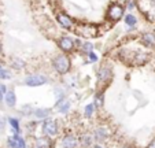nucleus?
Segmentation results:
<instances>
[{"label":"nucleus","mask_w":155,"mask_h":148,"mask_svg":"<svg viewBox=\"0 0 155 148\" xmlns=\"http://www.w3.org/2000/svg\"><path fill=\"white\" fill-rule=\"evenodd\" d=\"M4 55V49H3V43L0 41V58H3Z\"/></svg>","instance_id":"nucleus-32"},{"label":"nucleus","mask_w":155,"mask_h":148,"mask_svg":"<svg viewBox=\"0 0 155 148\" xmlns=\"http://www.w3.org/2000/svg\"><path fill=\"white\" fill-rule=\"evenodd\" d=\"M33 148H40V147H33Z\"/></svg>","instance_id":"nucleus-38"},{"label":"nucleus","mask_w":155,"mask_h":148,"mask_svg":"<svg viewBox=\"0 0 155 148\" xmlns=\"http://www.w3.org/2000/svg\"><path fill=\"white\" fill-rule=\"evenodd\" d=\"M2 67H3V64H2V63H0V69H2Z\"/></svg>","instance_id":"nucleus-37"},{"label":"nucleus","mask_w":155,"mask_h":148,"mask_svg":"<svg viewBox=\"0 0 155 148\" xmlns=\"http://www.w3.org/2000/svg\"><path fill=\"white\" fill-rule=\"evenodd\" d=\"M78 140H80V148H92V145L95 144V140L91 130L81 132L78 134Z\"/></svg>","instance_id":"nucleus-13"},{"label":"nucleus","mask_w":155,"mask_h":148,"mask_svg":"<svg viewBox=\"0 0 155 148\" xmlns=\"http://www.w3.org/2000/svg\"><path fill=\"white\" fill-rule=\"evenodd\" d=\"M122 21H124V25L128 28L129 32H132V30H135L136 28H137L139 19H137V17H136L133 12H125Z\"/></svg>","instance_id":"nucleus-18"},{"label":"nucleus","mask_w":155,"mask_h":148,"mask_svg":"<svg viewBox=\"0 0 155 148\" xmlns=\"http://www.w3.org/2000/svg\"><path fill=\"white\" fill-rule=\"evenodd\" d=\"M71 67H73V62H71L70 55L59 52L56 55H54V58L51 59V69L59 77L68 76L71 71Z\"/></svg>","instance_id":"nucleus-2"},{"label":"nucleus","mask_w":155,"mask_h":148,"mask_svg":"<svg viewBox=\"0 0 155 148\" xmlns=\"http://www.w3.org/2000/svg\"><path fill=\"white\" fill-rule=\"evenodd\" d=\"M114 78V67L108 61L100 63V66L96 69V84L97 92H104V89L113 82Z\"/></svg>","instance_id":"nucleus-1"},{"label":"nucleus","mask_w":155,"mask_h":148,"mask_svg":"<svg viewBox=\"0 0 155 148\" xmlns=\"http://www.w3.org/2000/svg\"><path fill=\"white\" fill-rule=\"evenodd\" d=\"M96 110H97V108L95 107L94 103H92V102L88 103V104L84 107V117L87 119H92V118H94V115H95V113H96Z\"/></svg>","instance_id":"nucleus-21"},{"label":"nucleus","mask_w":155,"mask_h":148,"mask_svg":"<svg viewBox=\"0 0 155 148\" xmlns=\"http://www.w3.org/2000/svg\"><path fill=\"white\" fill-rule=\"evenodd\" d=\"M117 2H120V3H122V4H125L126 2H129V0H117Z\"/></svg>","instance_id":"nucleus-36"},{"label":"nucleus","mask_w":155,"mask_h":148,"mask_svg":"<svg viewBox=\"0 0 155 148\" xmlns=\"http://www.w3.org/2000/svg\"><path fill=\"white\" fill-rule=\"evenodd\" d=\"M25 87H29V88H38V87H43V85H47L50 82V77L44 73H30L28 76L24 77L22 80Z\"/></svg>","instance_id":"nucleus-7"},{"label":"nucleus","mask_w":155,"mask_h":148,"mask_svg":"<svg viewBox=\"0 0 155 148\" xmlns=\"http://www.w3.org/2000/svg\"><path fill=\"white\" fill-rule=\"evenodd\" d=\"M92 148H106L103 144H99V143H95L94 145H92Z\"/></svg>","instance_id":"nucleus-34"},{"label":"nucleus","mask_w":155,"mask_h":148,"mask_svg":"<svg viewBox=\"0 0 155 148\" xmlns=\"http://www.w3.org/2000/svg\"><path fill=\"white\" fill-rule=\"evenodd\" d=\"M125 12H126L125 4H122V3H120V2H117V0H114V2H111V3L107 6V8H106L104 19H106L107 23L114 25V23H118L120 21H122Z\"/></svg>","instance_id":"nucleus-4"},{"label":"nucleus","mask_w":155,"mask_h":148,"mask_svg":"<svg viewBox=\"0 0 155 148\" xmlns=\"http://www.w3.org/2000/svg\"><path fill=\"white\" fill-rule=\"evenodd\" d=\"M52 115V110L51 108H45V107H35L33 108V114L32 117L37 121H43L45 118H50Z\"/></svg>","instance_id":"nucleus-19"},{"label":"nucleus","mask_w":155,"mask_h":148,"mask_svg":"<svg viewBox=\"0 0 155 148\" xmlns=\"http://www.w3.org/2000/svg\"><path fill=\"white\" fill-rule=\"evenodd\" d=\"M146 148H155V139H154V140H151V141L148 143V145H147Z\"/></svg>","instance_id":"nucleus-31"},{"label":"nucleus","mask_w":155,"mask_h":148,"mask_svg":"<svg viewBox=\"0 0 155 148\" xmlns=\"http://www.w3.org/2000/svg\"><path fill=\"white\" fill-rule=\"evenodd\" d=\"M139 43L144 48L154 49L155 48V32H143L139 36Z\"/></svg>","instance_id":"nucleus-12"},{"label":"nucleus","mask_w":155,"mask_h":148,"mask_svg":"<svg viewBox=\"0 0 155 148\" xmlns=\"http://www.w3.org/2000/svg\"><path fill=\"white\" fill-rule=\"evenodd\" d=\"M55 21L62 29L68 30V32H73L74 26H76V23H77L76 19L71 15H69L68 12H64V11H56Z\"/></svg>","instance_id":"nucleus-8"},{"label":"nucleus","mask_w":155,"mask_h":148,"mask_svg":"<svg viewBox=\"0 0 155 148\" xmlns=\"http://www.w3.org/2000/svg\"><path fill=\"white\" fill-rule=\"evenodd\" d=\"M7 89H8V87H7L6 84H0V104L3 103V99H4V93L7 92Z\"/></svg>","instance_id":"nucleus-30"},{"label":"nucleus","mask_w":155,"mask_h":148,"mask_svg":"<svg viewBox=\"0 0 155 148\" xmlns=\"http://www.w3.org/2000/svg\"><path fill=\"white\" fill-rule=\"evenodd\" d=\"M12 78V70L2 67L0 69V81H8Z\"/></svg>","instance_id":"nucleus-25"},{"label":"nucleus","mask_w":155,"mask_h":148,"mask_svg":"<svg viewBox=\"0 0 155 148\" xmlns=\"http://www.w3.org/2000/svg\"><path fill=\"white\" fill-rule=\"evenodd\" d=\"M26 66H28L26 61L19 58V56H12L8 61V69L14 70V71H24L26 69Z\"/></svg>","instance_id":"nucleus-16"},{"label":"nucleus","mask_w":155,"mask_h":148,"mask_svg":"<svg viewBox=\"0 0 155 148\" xmlns=\"http://www.w3.org/2000/svg\"><path fill=\"white\" fill-rule=\"evenodd\" d=\"M7 123H8V126H10L12 133H21V132H22L21 121H19V118H17V117H7Z\"/></svg>","instance_id":"nucleus-20"},{"label":"nucleus","mask_w":155,"mask_h":148,"mask_svg":"<svg viewBox=\"0 0 155 148\" xmlns=\"http://www.w3.org/2000/svg\"><path fill=\"white\" fill-rule=\"evenodd\" d=\"M7 126H8V123H7V117L4 115L3 111H0V132L6 130Z\"/></svg>","instance_id":"nucleus-29"},{"label":"nucleus","mask_w":155,"mask_h":148,"mask_svg":"<svg viewBox=\"0 0 155 148\" xmlns=\"http://www.w3.org/2000/svg\"><path fill=\"white\" fill-rule=\"evenodd\" d=\"M91 132H92V136H94L95 143H99V144H106L113 136L111 129L108 128V126H106V125L95 126L94 130H91Z\"/></svg>","instance_id":"nucleus-9"},{"label":"nucleus","mask_w":155,"mask_h":148,"mask_svg":"<svg viewBox=\"0 0 155 148\" xmlns=\"http://www.w3.org/2000/svg\"><path fill=\"white\" fill-rule=\"evenodd\" d=\"M118 148H136L135 145H132V144H124V145H120Z\"/></svg>","instance_id":"nucleus-33"},{"label":"nucleus","mask_w":155,"mask_h":148,"mask_svg":"<svg viewBox=\"0 0 155 148\" xmlns=\"http://www.w3.org/2000/svg\"><path fill=\"white\" fill-rule=\"evenodd\" d=\"M56 43V47L61 52L66 54V55H73L74 52L77 51L76 48V43H74V38L71 36H68V35H61L56 37L55 40Z\"/></svg>","instance_id":"nucleus-6"},{"label":"nucleus","mask_w":155,"mask_h":148,"mask_svg":"<svg viewBox=\"0 0 155 148\" xmlns=\"http://www.w3.org/2000/svg\"><path fill=\"white\" fill-rule=\"evenodd\" d=\"M7 148H28L26 139L21 133H12L6 140Z\"/></svg>","instance_id":"nucleus-11"},{"label":"nucleus","mask_w":155,"mask_h":148,"mask_svg":"<svg viewBox=\"0 0 155 148\" xmlns=\"http://www.w3.org/2000/svg\"><path fill=\"white\" fill-rule=\"evenodd\" d=\"M33 106L32 104H24L22 107H21V115H24V117H32V114H33Z\"/></svg>","instance_id":"nucleus-26"},{"label":"nucleus","mask_w":155,"mask_h":148,"mask_svg":"<svg viewBox=\"0 0 155 148\" xmlns=\"http://www.w3.org/2000/svg\"><path fill=\"white\" fill-rule=\"evenodd\" d=\"M92 103L95 104L96 108H102L103 106H104V92H96Z\"/></svg>","instance_id":"nucleus-24"},{"label":"nucleus","mask_w":155,"mask_h":148,"mask_svg":"<svg viewBox=\"0 0 155 148\" xmlns=\"http://www.w3.org/2000/svg\"><path fill=\"white\" fill-rule=\"evenodd\" d=\"M59 147L61 148H80L78 134L73 132H66L61 136L59 140Z\"/></svg>","instance_id":"nucleus-10"},{"label":"nucleus","mask_w":155,"mask_h":148,"mask_svg":"<svg viewBox=\"0 0 155 148\" xmlns=\"http://www.w3.org/2000/svg\"><path fill=\"white\" fill-rule=\"evenodd\" d=\"M3 103L6 104L7 108H15L18 104V99H17V93H15V90L12 89H7V92L4 93V99H3Z\"/></svg>","instance_id":"nucleus-17"},{"label":"nucleus","mask_w":155,"mask_h":148,"mask_svg":"<svg viewBox=\"0 0 155 148\" xmlns=\"http://www.w3.org/2000/svg\"><path fill=\"white\" fill-rule=\"evenodd\" d=\"M54 95H55L56 100L64 97V96H66V88L64 87H55V89H54Z\"/></svg>","instance_id":"nucleus-27"},{"label":"nucleus","mask_w":155,"mask_h":148,"mask_svg":"<svg viewBox=\"0 0 155 148\" xmlns=\"http://www.w3.org/2000/svg\"><path fill=\"white\" fill-rule=\"evenodd\" d=\"M150 4H151V8L155 10V0H150Z\"/></svg>","instance_id":"nucleus-35"},{"label":"nucleus","mask_w":155,"mask_h":148,"mask_svg":"<svg viewBox=\"0 0 155 148\" xmlns=\"http://www.w3.org/2000/svg\"><path fill=\"white\" fill-rule=\"evenodd\" d=\"M85 56H87V63H96V62H99V56H97V54L95 51L88 52Z\"/></svg>","instance_id":"nucleus-28"},{"label":"nucleus","mask_w":155,"mask_h":148,"mask_svg":"<svg viewBox=\"0 0 155 148\" xmlns=\"http://www.w3.org/2000/svg\"><path fill=\"white\" fill-rule=\"evenodd\" d=\"M33 143H35V145H33V147L55 148V139H51V137L44 136V134H41V136H38V137H35Z\"/></svg>","instance_id":"nucleus-15"},{"label":"nucleus","mask_w":155,"mask_h":148,"mask_svg":"<svg viewBox=\"0 0 155 148\" xmlns=\"http://www.w3.org/2000/svg\"><path fill=\"white\" fill-rule=\"evenodd\" d=\"M38 125H40V122L37 121V119H33V121H29L25 123V132H26L28 134H33L36 132V129L38 128Z\"/></svg>","instance_id":"nucleus-22"},{"label":"nucleus","mask_w":155,"mask_h":148,"mask_svg":"<svg viewBox=\"0 0 155 148\" xmlns=\"http://www.w3.org/2000/svg\"><path fill=\"white\" fill-rule=\"evenodd\" d=\"M40 129L44 136H48V137H51V139H56V137L61 136L59 122L56 121V119L51 118V117L40 121Z\"/></svg>","instance_id":"nucleus-5"},{"label":"nucleus","mask_w":155,"mask_h":148,"mask_svg":"<svg viewBox=\"0 0 155 148\" xmlns=\"http://www.w3.org/2000/svg\"><path fill=\"white\" fill-rule=\"evenodd\" d=\"M55 111L56 113H59V114H68L69 111H70V108H71V100L70 99H68L66 96L64 97H62V99H58L55 102Z\"/></svg>","instance_id":"nucleus-14"},{"label":"nucleus","mask_w":155,"mask_h":148,"mask_svg":"<svg viewBox=\"0 0 155 148\" xmlns=\"http://www.w3.org/2000/svg\"><path fill=\"white\" fill-rule=\"evenodd\" d=\"M73 32L77 37L84 38V40H91V38L99 37L100 28H99V25H96V23L81 22V23H76Z\"/></svg>","instance_id":"nucleus-3"},{"label":"nucleus","mask_w":155,"mask_h":148,"mask_svg":"<svg viewBox=\"0 0 155 148\" xmlns=\"http://www.w3.org/2000/svg\"><path fill=\"white\" fill-rule=\"evenodd\" d=\"M78 51L82 54V55H87L88 52L95 51V45L89 40H85V41H82V44H81V47L78 48Z\"/></svg>","instance_id":"nucleus-23"}]
</instances>
